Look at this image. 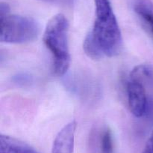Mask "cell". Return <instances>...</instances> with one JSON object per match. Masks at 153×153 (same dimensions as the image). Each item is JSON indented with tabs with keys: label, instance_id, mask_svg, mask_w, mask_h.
<instances>
[{
	"label": "cell",
	"instance_id": "obj_1",
	"mask_svg": "<svg viewBox=\"0 0 153 153\" xmlns=\"http://www.w3.org/2000/svg\"><path fill=\"white\" fill-rule=\"evenodd\" d=\"M96 19L88 35L97 45L104 57L120 53L123 37L110 0H94Z\"/></svg>",
	"mask_w": 153,
	"mask_h": 153
},
{
	"label": "cell",
	"instance_id": "obj_2",
	"mask_svg": "<svg viewBox=\"0 0 153 153\" xmlns=\"http://www.w3.org/2000/svg\"><path fill=\"white\" fill-rule=\"evenodd\" d=\"M69 21L63 14H57L46 24L43 42L50 51L53 60V71L56 76H64L70 65L68 44Z\"/></svg>",
	"mask_w": 153,
	"mask_h": 153
},
{
	"label": "cell",
	"instance_id": "obj_3",
	"mask_svg": "<svg viewBox=\"0 0 153 153\" xmlns=\"http://www.w3.org/2000/svg\"><path fill=\"white\" fill-rule=\"evenodd\" d=\"M0 40L3 43L23 44L35 40L40 33L39 24L34 18L11 14L6 3L0 4Z\"/></svg>",
	"mask_w": 153,
	"mask_h": 153
},
{
	"label": "cell",
	"instance_id": "obj_4",
	"mask_svg": "<svg viewBox=\"0 0 153 153\" xmlns=\"http://www.w3.org/2000/svg\"><path fill=\"white\" fill-rule=\"evenodd\" d=\"M126 90L128 107L131 112L137 118L143 116L149 106L144 85L130 79L127 83Z\"/></svg>",
	"mask_w": 153,
	"mask_h": 153
},
{
	"label": "cell",
	"instance_id": "obj_5",
	"mask_svg": "<svg viewBox=\"0 0 153 153\" xmlns=\"http://www.w3.org/2000/svg\"><path fill=\"white\" fill-rule=\"evenodd\" d=\"M76 129V121L65 124L55 136L52 153H73Z\"/></svg>",
	"mask_w": 153,
	"mask_h": 153
},
{
	"label": "cell",
	"instance_id": "obj_6",
	"mask_svg": "<svg viewBox=\"0 0 153 153\" xmlns=\"http://www.w3.org/2000/svg\"><path fill=\"white\" fill-rule=\"evenodd\" d=\"M0 153H40L24 141L4 135H0Z\"/></svg>",
	"mask_w": 153,
	"mask_h": 153
},
{
	"label": "cell",
	"instance_id": "obj_7",
	"mask_svg": "<svg viewBox=\"0 0 153 153\" xmlns=\"http://www.w3.org/2000/svg\"><path fill=\"white\" fill-rule=\"evenodd\" d=\"M133 7L153 36V4L150 0H134Z\"/></svg>",
	"mask_w": 153,
	"mask_h": 153
},
{
	"label": "cell",
	"instance_id": "obj_8",
	"mask_svg": "<svg viewBox=\"0 0 153 153\" xmlns=\"http://www.w3.org/2000/svg\"><path fill=\"white\" fill-rule=\"evenodd\" d=\"M100 153H114L113 135L111 129L105 128L100 136Z\"/></svg>",
	"mask_w": 153,
	"mask_h": 153
},
{
	"label": "cell",
	"instance_id": "obj_9",
	"mask_svg": "<svg viewBox=\"0 0 153 153\" xmlns=\"http://www.w3.org/2000/svg\"><path fill=\"white\" fill-rule=\"evenodd\" d=\"M143 153H153V130L146 142Z\"/></svg>",
	"mask_w": 153,
	"mask_h": 153
},
{
	"label": "cell",
	"instance_id": "obj_10",
	"mask_svg": "<svg viewBox=\"0 0 153 153\" xmlns=\"http://www.w3.org/2000/svg\"><path fill=\"white\" fill-rule=\"evenodd\" d=\"M29 80L28 76H26L25 75H18L17 76H15L14 80L16 82H19V83H24V82H26L27 81Z\"/></svg>",
	"mask_w": 153,
	"mask_h": 153
},
{
	"label": "cell",
	"instance_id": "obj_11",
	"mask_svg": "<svg viewBox=\"0 0 153 153\" xmlns=\"http://www.w3.org/2000/svg\"><path fill=\"white\" fill-rule=\"evenodd\" d=\"M43 1L55 3V4H69V3H70L71 0H43Z\"/></svg>",
	"mask_w": 153,
	"mask_h": 153
}]
</instances>
